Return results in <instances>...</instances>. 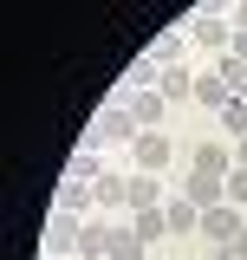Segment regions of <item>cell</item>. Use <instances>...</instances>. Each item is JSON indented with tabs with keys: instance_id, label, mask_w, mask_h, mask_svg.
Returning <instances> with one entry per match:
<instances>
[{
	"instance_id": "obj_1",
	"label": "cell",
	"mask_w": 247,
	"mask_h": 260,
	"mask_svg": "<svg viewBox=\"0 0 247 260\" xmlns=\"http://www.w3.org/2000/svg\"><path fill=\"white\" fill-rule=\"evenodd\" d=\"M137 137H143V124L130 117L123 98H111V104L98 111V124H91V143H137Z\"/></svg>"
},
{
	"instance_id": "obj_2",
	"label": "cell",
	"mask_w": 247,
	"mask_h": 260,
	"mask_svg": "<svg viewBox=\"0 0 247 260\" xmlns=\"http://www.w3.org/2000/svg\"><path fill=\"white\" fill-rule=\"evenodd\" d=\"M130 156H137V169H150V176H163V169L176 162V137H163V130H143V137L130 143Z\"/></svg>"
},
{
	"instance_id": "obj_3",
	"label": "cell",
	"mask_w": 247,
	"mask_h": 260,
	"mask_svg": "<svg viewBox=\"0 0 247 260\" xmlns=\"http://www.w3.org/2000/svg\"><path fill=\"white\" fill-rule=\"evenodd\" d=\"M123 104H130V117H137V124H143V130H150V124H163V111H169V98H163V91H156V85H143V91H137V85H123Z\"/></svg>"
},
{
	"instance_id": "obj_4",
	"label": "cell",
	"mask_w": 247,
	"mask_h": 260,
	"mask_svg": "<svg viewBox=\"0 0 247 260\" xmlns=\"http://www.w3.org/2000/svg\"><path fill=\"white\" fill-rule=\"evenodd\" d=\"M202 234H208L215 247H234V241H241V215H234V202H221V208H202Z\"/></svg>"
},
{
	"instance_id": "obj_5",
	"label": "cell",
	"mask_w": 247,
	"mask_h": 260,
	"mask_svg": "<svg viewBox=\"0 0 247 260\" xmlns=\"http://www.w3.org/2000/svg\"><path fill=\"white\" fill-rule=\"evenodd\" d=\"M182 195L195 202V208H221V202H228V176H195V169H189Z\"/></svg>"
},
{
	"instance_id": "obj_6",
	"label": "cell",
	"mask_w": 247,
	"mask_h": 260,
	"mask_svg": "<svg viewBox=\"0 0 247 260\" xmlns=\"http://www.w3.org/2000/svg\"><path fill=\"white\" fill-rule=\"evenodd\" d=\"M78 234H85V228H78V215H52V228H46V254L65 260V247L78 254Z\"/></svg>"
},
{
	"instance_id": "obj_7",
	"label": "cell",
	"mask_w": 247,
	"mask_h": 260,
	"mask_svg": "<svg viewBox=\"0 0 247 260\" xmlns=\"http://www.w3.org/2000/svg\"><path fill=\"white\" fill-rule=\"evenodd\" d=\"M163 215H169V234H202V208H195L189 195H169Z\"/></svg>"
},
{
	"instance_id": "obj_8",
	"label": "cell",
	"mask_w": 247,
	"mask_h": 260,
	"mask_svg": "<svg viewBox=\"0 0 247 260\" xmlns=\"http://www.w3.org/2000/svg\"><path fill=\"white\" fill-rule=\"evenodd\" d=\"M111 260H150V241H143L130 221H117L111 228Z\"/></svg>"
},
{
	"instance_id": "obj_9",
	"label": "cell",
	"mask_w": 247,
	"mask_h": 260,
	"mask_svg": "<svg viewBox=\"0 0 247 260\" xmlns=\"http://www.w3.org/2000/svg\"><path fill=\"white\" fill-rule=\"evenodd\" d=\"M143 59H150L156 72H169V65H182V32H156V39H150V52H143Z\"/></svg>"
},
{
	"instance_id": "obj_10",
	"label": "cell",
	"mask_w": 247,
	"mask_h": 260,
	"mask_svg": "<svg viewBox=\"0 0 247 260\" xmlns=\"http://www.w3.org/2000/svg\"><path fill=\"white\" fill-rule=\"evenodd\" d=\"M104 176V162H98V150L85 143V150H72V162H65V182H98Z\"/></svg>"
},
{
	"instance_id": "obj_11",
	"label": "cell",
	"mask_w": 247,
	"mask_h": 260,
	"mask_svg": "<svg viewBox=\"0 0 247 260\" xmlns=\"http://www.w3.org/2000/svg\"><path fill=\"white\" fill-rule=\"evenodd\" d=\"M228 143H195V176H228Z\"/></svg>"
},
{
	"instance_id": "obj_12",
	"label": "cell",
	"mask_w": 247,
	"mask_h": 260,
	"mask_svg": "<svg viewBox=\"0 0 247 260\" xmlns=\"http://www.w3.org/2000/svg\"><path fill=\"white\" fill-rule=\"evenodd\" d=\"M189 39H202V46H215V52H228V39H234V32L221 26V20H208V13H195V20H189Z\"/></svg>"
},
{
	"instance_id": "obj_13",
	"label": "cell",
	"mask_w": 247,
	"mask_h": 260,
	"mask_svg": "<svg viewBox=\"0 0 247 260\" xmlns=\"http://www.w3.org/2000/svg\"><path fill=\"white\" fill-rule=\"evenodd\" d=\"M91 189H98V208H130V182H123V176H111V169L98 176Z\"/></svg>"
},
{
	"instance_id": "obj_14",
	"label": "cell",
	"mask_w": 247,
	"mask_h": 260,
	"mask_svg": "<svg viewBox=\"0 0 247 260\" xmlns=\"http://www.w3.org/2000/svg\"><path fill=\"white\" fill-rule=\"evenodd\" d=\"M156 91L169 98V104H182V98H195V78H189L182 65H169V72H163V78H156Z\"/></svg>"
},
{
	"instance_id": "obj_15",
	"label": "cell",
	"mask_w": 247,
	"mask_h": 260,
	"mask_svg": "<svg viewBox=\"0 0 247 260\" xmlns=\"http://www.w3.org/2000/svg\"><path fill=\"white\" fill-rule=\"evenodd\" d=\"M130 208H163V189H156L150 169H137V176H130Z\"/></svg>"
},
{
	"instance_id": "obj_16",
	"label": "cell",
	"mask_w": 247,
	"mask_h": 260,
	"mask_svg": "<svg viewBox=\"0 0 247 260\" xmlns=\"http://www.w3.org/2000/svg\"><path fill=\"white\" fill-rule=\"evenodd\" d=\"M130 228H137L143 241H163V234H169V215H163V208H130Z\"/></svg>"
},
{
	"instance_id": "obj_17",
	"label": "cell",
	"mask_w": 247,
	"mask_h": 260,
	"mask_svg": "<svg viewBox=\"0 0 247 260\" xmlns=\"http://www.w3.org/2000/svg\"><path fill=\"white\" fill-rule=\"evenodd\" d=\"M91 202H98V189H91V182H65V189H59V215H85Z\"/></svg>"
},
{
	"instance_id": "obj_18",
	"label": "cell",
	"mask_w": 247,
	"mask_h": 260,
	"mask_svg": "<svg viewBox=\"0 0 247 260\" xmlns=\"http://www.w3.org/2000/svg\"><path fill=\"white\" fill-rule=\"evenodd\" d=\"M228 98H234V85H228V78H195V104H208V111H221V104H228Z\"/></svg>"
},
{
	"instance_id": "obj_19",
	"label": "cell",
	"mask_w": 247,
	"mask_h": 260,
	"mask_svg": "<svg viewBox=\"0 0 247 260\" xmlns=\"http://www.w3.org/2000/svg\"><path fill=\"white\" fill-rule=\"evenodd\" d=\"M221 130L247 137V98H228V104H221Z\"/></svg>"
},
{
	"instance_id": "obj_20",
	"label": "cell",
	"mask_w": 247,
	"mask_h": 260,
	"mask_svg": "<svg viewBox=\"0 0 247 260\" xmlns=\"http://www.w3.org/2000/svg\"><path fill=\"white\" fill-rule=\"evenodd\" d=\"M228 202H247V169H241V162L228 169Z\"/></svg>"
},
{
	"instance_id": "obj_21",
	"label": "cell",
	"mask_w": 247,
	"mask_h": 260,
	"mask_svg": "<svg viewBox=\"0 0 247 260\" xmlns=\"http://www.w3.org/2000/svg\"><path fill=\"white\" fill-rule=\"evenodd\" d=\"M228 59H241V65H247V26H234V39H228Z\"/></svg>"
},
{
	"instance_id": "obj_22",
	"label": "cell",
	"mask_w": 247,
	"mask_h": 260,
	"mask_svg": "<svg viewBox=\"0 0 247 260\" xmlns=\"http://www.w3.org/2000/svg\"><path fill=\"white\" fill-rule=\"evenodd\" d=\"M234 162H241V169H247V137H241V150H234Z\"/></svg>"
},
{
	"instance_id": "obj_23",
	"label": "cell",
	"mask_w": 247,
	"mask_h": 260,
	"mask_svg": "<svg viewBox=\"0 0 247 260\" xmlns=\"http://www.w3.org/2000/svg\"><path fill=\"white\" fill-rule=\"evenodd\" d=\"M234 13H241V26H247V0H234Z\"/></svg>"
},
{
	"instance_id": "obj_24",
	"label": "cell",
	"mask_w": 247,
	"mask_h": 260,
	"mask_svg": "<svg viewBox=\"0 0 247 260\" xmlns=\"http://www.w3.org/2000/svg\"><path fill=\"white\" fill-rule=\"evenodd\" d=\"M150 260H169V254H150Z\"/></svg>"
},
{
	"instance_id": "obj_25",
	"label": "cell",
	"mask_w": 247,
	"mask_h": 260,
	"mask_svg": "<svg viewBox=\"0 0 247 260\" xmlns=\"http://www.w3.org/2000/svg\"><path fill=\"white\" fill-rule=\"evenodd\" d=\"M39 260H52V254H39Z\"/></svg>"
}]
</instances>
